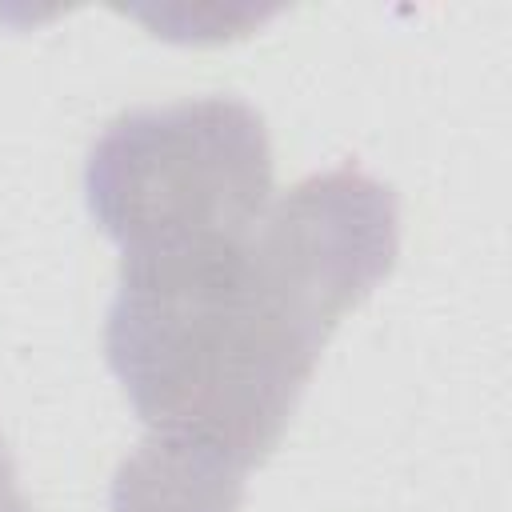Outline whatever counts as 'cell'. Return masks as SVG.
<instances>
[{
	"mask_svg": "<svg viewBox=\"0 0 512 512\" xmlns=\"http://www.w3.org/2000/svg\"><path fill=\"white\" fill-rule=\"evenodd\" d=\"M396 252V196L356 164L296 180L248 228L120 252L104 356L144 440L108 512H236L320 348Z\"/></svg>",
	"mask_w": 512,
	"mask_h": 512,
	"instance_id": "1",
	"label": "cell"
},
{
	"mask_svg": "<svg viewBox=\"0 0 512 512\" xmlns=\"http://www.w3.org/2000/svg\"><path fill=\"white\" fill-rule=\"evenodd\" d=\"M84 196L120 252L248 228L276 200L264 116L240 96L120 112L88 152Z\"/></svg>",
	"mask_w": 512,
	"mask_h": 512,
	"instance_id": "2",
	"label": "cell"
},
{
	"mask_svg": "<svg viewBox=\"0 0 512 512\" xmlns=\"http://www.w3.org/2000/svg\"><path fill=\"white\" fill-rule=\"evenodd\" d=\"M0 512H32L28 496L16 484V468H12L8 448H0Z\"/></svg>",
	"mask_w": 512,
	"mask_h": 512,
	"instance_id": "3",
	"label": "cell"
}]
</instances>
